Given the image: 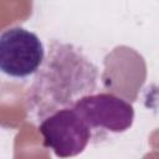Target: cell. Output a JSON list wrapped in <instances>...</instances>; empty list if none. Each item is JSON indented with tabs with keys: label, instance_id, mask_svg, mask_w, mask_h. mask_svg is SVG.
I'll use <instances>...</instances> for the list:
<instances>
[{
	"label": "cell",
	"instance_id": "cell-3",
	"mask_svg": "<svg viewBox=\"0 0 159 159\" xmlns=\"http://www.w3.org/2000/svg\"><path fill=\"white\" fill-rule=\"evenodd\" d=\"M45 61V48L39 36L24 27H10L0 36V68L15 78L39 71Z\"/></svg>",
	"mask_w": 159,
	"mask_h": 159
},
{
	"label": "cell",
	"instance_id": "cell-4",
	"mask_svg": "<svg viewBox=\"0 0 159 159\" xmlns=\"http://www.w3.org/2000/svg\"><path fill=\"white\" fill-rule=\"evenodd\" d=\"M92 129L122 133L134 120V108L125 99L113 93L87 94L72 106Z\"/></svg>",
	"mask_w": 159,
	"mask_h": 159
},
{
	"label": "cell",
	"instance_id": "cell-1",
	"mask_svg": "<svg viewBox=\"0 0 159 159\" xmlns=\"http://www.w3.org/2000/svg\"><path fill=\"white\" fill-rule=\"evenodd\" d=\"M97 67L78 48L55 41L29 91V108L43 119L91 94L97 88Z\"/></svg>",
	"mask_w": 159,
	"mask_h": 159
},
{
	"label": "cell",
	"instance_id": "cell-2",
	"mask_svg": "<svg viewBox=\"0 0 159 159\" xmlns=\"http://www.w3.org/2000/svg\"><path fill=\"white\" fill-rule=\"evenodd\" d=\"M39 130L43 145L60 158L81 154L92 137V128L73 107L58 109L45 117Z\"/></svg>",
	"mask_w": 159,
	"mask_h": 159
}]
</instances>
